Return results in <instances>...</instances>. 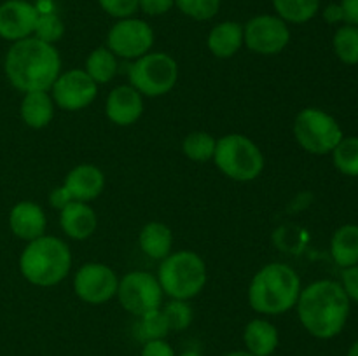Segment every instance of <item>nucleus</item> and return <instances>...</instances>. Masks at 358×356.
Wrapping results in <instances>:
<instances>
[{
  "label": "nucleus",
  "mask_w": 358,
  "mask_h": 356,
  "mask_svg": "<svg viewBox=\"0 0 358 356\" xmlns=\"http://www.w3.org/2000/svg\"><path fill=\"white\" fill-rule=\"evenodd\" d=\"M3 70L16 89L49 91L62 73V58L58 49L37 37L13 42L6 54Z\"/></svg>",
  "instance_id": "1"
},
{
  "label": "nucleus",
  "mask_w": 358,
  "mask_h": 356,
  "mask_svg": "<svg viewBox=\"0 0 358 356\" xmlns=\"http://www.w3.org/2000/svg\"><path fill=\"white\" fill-rule=\"evenodd\" d=\"M297 316L308 334L317 339H332L345 328L350 316V297L339 283L320 279L301 290Z\"/></svg>",
  "instance_id": "2"
},
{
  "label": "nucleus",
  "mask_w": 358,
  "mask_h": 356,
  "mask_svg": "<svg viewBox=\"0 0 358 356\" xmlns=\"http://www.w3.org/2000/svg\"><path fill=\"white\" fill-rule=\"evenodd\" d=\"M301 278L290 265L271 262L255 272L248 286V304L259 314L275 316L296 307Z\"/></svg>",
  "instance_id": "3"
},
{
  "label": "nucleus",
  "mask_w": 358,
  "mask_h": 356,
  "mask_svg": "<svg viewBox=\"0 0 358 356\" xmlns=\"http://www.w3.org/2000/svg\"><path fill=\"white\" fill-rule=\"evenodd\" d=\"M72 253L69 244L55 236H41L30 241L20 257V271L35 286H55L69 276Z\"/></svg>",
  "instance_id": "4"
},
{
  "label": "nucleus",
  "mask_w": 358,
  "mask_h": 356,
  "mask_svg": "<svg viewBox=\"0 0 358 356\" xmlns=\"http://www.w3.org/2000/svg\"><path fill=\"white\" fill-rule=\"evenodd\" d=\"M163 293L175 300H189L201 293L206 285V264L198 253L180 250L163 258L157 271Z\"/></svg>",
  "instance_id": "5"
},
{
  "label": "nucleus",
  "mask_w": 358,
  "mask_h": 356,
  "mask_svg": "<svg viewBox=\"0 0 358 356\" xmlns=\"http://www.w3.org/2000/svg\"><path fill=\"white\" fill-rule=\"evenodd\" d=\"M215 166L236 181H252L264 170L262 150L245 135H226L217 140Z\"/></svg>",
  "instance_id": "6"
},
{
  "label": "nucleus",
  "mask_w": 358,
  "mask_h": 356,
  "mask_svg": "<svg viewBox=\"0 0 358 356\" xmlns=\"http://www.w3.org/2000/svg\"><path fill=\"white\" fill-rule=\"evenodd\" d=\"M129 86L149 98L170 93L178 80V65L166 52H147L128 70Z\"/></svg>",
  "instance_id": "7"
},
{
  "label": "nucleus",
  "mask_w": 358,
  "mask_h": 356,
  "mask_svg": "<svg viewBox=\"0 0 358 356\" xmlns=\"http://www.w3.org/2000/svg\"><path fill=\"white\" fill-rule=\"evenodd\" d=\"M294 135L297 143L315 156L331 154L345 136L339 122L331 114L313 107L303 108L296 115Z\"/></svg>",
  "instance_id": "8"
},
{
  "label": "nucleus",
  "mask_w": 358,
  "mask_h": 356,
  "mask_svg": "<svg viewBox=\"0 0 358 356\" xmlns=\"http://www.w3.org/2000/svg\"><path fill=\"white\" fill-rule=\"evenodd\" d=\"M121 306L133 316H143L163 306V288L156 276L145 271H131L119 279L117 293Z\"/></svg>",
  "instance_id": "9"
},
{
  "label": "nucleus",
  "mask_w": 358,
  "mask_h": 356,
  "mask_svg": "<svg viewBox=\"0 0 358 356\" xmlns=\"http://www.w3.org/2000/svg\"><path fill=\"white\" fill-rule=\"evenodd\" d=\"M290 42L289 23L273 14H259L243 27V44L255 54L275 56Z\"/></svg>",
  "instance_id": "10"
},
{
  "label": "nucleus",
  "mask_w": 358,
  "mask_h": 356,
  "mask_svg": "<svg viewBox=\"0 0 358 356\" xmlns=\"http://www.w3.org/2000/svg\"><path fill=\"white\" fill-rule=\"evenodd\" d=\"M154 45V30L147 21L124 17L112 24L107 35V47L124 59H138L150 52Z\"/></svg>",
  "instance_id": "11"
},
{
  "label": "nucleus",
  "mask_w": 358,
  "mask_h": 356,
  "mask_svg": "<svg viewBox=\"0 0 358 356\" xmlns=\"http://www.w3.org/2000/svg\"><path fill=\"white\" fill-rule=\"evenodd\" d=\"M119 278L108 265L100 262L84 264L73 276V292L86 304H105L115 297Z\"/></svg>",
  "instance_id": "12"
},
{
  "label": "nucleus",
  "mask_w": 358,
  "mask_h": 356,
  "mask_svg": "<svg viewBox=\"0 0 358 356\" xmlns=\"http://www.w3.org/2000/svg\"><path fill=\"white\" fill-rule=\"evenodd\" d=\"M51 89L56 107L66 112H77L93 103L98 94V84L87 75L86 70L72 68L59 73Z\"/></svg>",
  "instance_id": "13"
},
{
  "label": "nucleus",
  "mask_w": 358,
  "mask_h": 356,
  "mask_svg": "<svg viewBox=\"0 0 358 356\" xmlns=\"http://www.w3.org/2000/svg\"><path fill=\"white\" fill-rule=\"evenodd\" d=\"M38 9L27 0H6L0 3V37L17 42L34 35Z\"/></svg>",
  "instance_id": "14"
},
{
  "label": "nucleus",
  "mask_w": 358,
  "mask_h": 356,
  "mask_svg": "<svg viewBox=\"0 0 358 356\" xmlns=\"http://www.w3.org/2000/svg\"><path fill=\"white\" fill-rule=\"evenodd\" d=\"M105 114L115 126H131L142 117V94L133 86H117L110 91L105 103Z\"/></svg>",
  "instance_id": "15"
},
{
  "label": "nucleus",
  "mask_w": 358,
  "mask_h": 356,
  "mask_svg": "<svg viewBox=\"0 0 358 356\" xmlns=\"http://www.w3.org/2000/svg\"><path fill=\"white\" fill-rule=\"evenodd\" d=\"M63 185L70 192L73 201L90 202L103 192L105 175L94 164H77L69 171Z\"/></svg>",
  "instance_id": "16"
},
{
  "label": "nucleus",
  "mask_w": 358,
  "mask_h": 356,
  "mask_svg": "<svg viewBox=\"0 0 358 356\" xmlns=\"http://www.w3.org/2000/svg\"><path fill=\"white\" fill-rule=\"evenodd\" d=\"M48 218L37 202L21 201L13 206L9 215V227L16 237L23 241H34L44 236Z\"/></svg>",
  "instance_id": "17"
},
{
  "label": "nucleus",
  "mask_w": 358,
  "mask_h": 356,
  "mask_svg": "<svg viewBox=\"0 0 358 356\" xmlns=\"http://www.w3.org/2000/svg\"><path fill=\"white\" fill-rule=\"evenodd\" d=\"M96 225V213H94V209L87 202L72 201L65 208L59 209V227L72 239H87V237L94 234Z\"/></svg>",
  "instance_id": "18"
},
{
  "label": "nucleus",
  "mask_w": 358,
  "mask_h": 356,
  "mask_svg": "<svg viewBox=\"0 0 358 356\" xmlns=\"http://www.w3.org/2000/svg\"><path fill=\"white\" fill-rule=\"evenodd\" d=\"M243 342L247 351L254 356H271L278 348V328L264 318H255L245 327Z\"/></svg>",
  "instance_id": "19"
},
{
  "label": "nucleus",
  "mask_w": 358,
  "mask_h": 356,
  "mask_svg": "<svg viewBox=\"0 0 358 356\" xmlns=\"http://www.w3.org/2000/svg\"><path fill=\"white\" fill-rule=\"evenodd\" d=\"M206 44L215 58H233L243 45V27L236 21H222L210 30Z\"/></svg>",
  "instance_id": "20"
},
{
  "label": "nucleus",
  "mask_w": 358,
  "mask_h": 356,
  "mask_svg": "<svg viewBox=\"0 0 358 356\" xmlns=\"http://www.w3.org/2000/svg\"><path fill=\"white\" fill-rule=\"evenodd\" d=\"M20 112L28 128L42 129L55 117V101L48 91H30L24 93Z\"/></svg>",
  "instance_id": "21"
},
{
  "label": "nucleus",
  "mask_w": 358,
  "mask_h": 356,
  "mask_svg": "<svg viewBox=\"0 0 358 356\" xmlns=\"http://www.w3.org/2000/svg\"><path fill=\"white\" fill-rule=\"evenodd\" d=\"M140 250L150 258L163 260L170 255L173 246V234L163 222H149L142 227L138 236Z\"/></svg>",
  "instance_id": "22"
},
{
  "label": "nucleus",
  "mask_w": 358,
  "mask_h": 356,
  "mask_svg": "<svg viewBox=\"0 0 358 356\" xmlns=\"http://www.w3.org/2000/svg\"><path fill=\"white\" fill-rule=\"evenodd\" d=\"M331 253L343 269L358 264V225L346 223L336 230L331 239Z\"/></svg>",
  "instance_id": "23"
},
{
  "label": "nucleus",
  "mask_w": 358,
  "mask_h": 356,
  "mask_svg": "<svg viewBox=\"0 0 358 356\" xmlns=\"http://www.w3.org/2000/svg\"><path fill=\"white\" fill-rule=\"evenodd\" d=\"M86 73L96 84H107L117 73V56L108 47H98L86 58Z\"/></svg>",
  "instance_id": "24"
},
{
  "label": "nucleus",
  "mask_w": 358,
  "mask_h": 356,
  "mask_svg": "<svg viewBox=\"0 0 358 356\" xmlns=\"http://www.w3.org/2000/svg\"><path fill=\"white\" fill-rule=\"evenodd\" d=\"M273 7L285 23L303 24L317 16L320 0H273Z\"/></svg>",
  "instance_id": "25"
},
{
  "label": "nucleus",
  "mask_w": 358,
  "mask_h": 356,
  "mask_svg": "<svg viewBox=\"0 0 358 356\" xmlns=\"http://www.w3.org/2000/svg\"><path fill=\"white\" fill-rule=\"evenodd\" d=\"M334 166L346 177H358V136H343L332 150Z\"/></svg>",
  "instance_id": "26"
},
{
  "label": "nucleus",
  "mask_w": 358,
  "mask_h": 356,
  "mask_svg": "<svg viewBox=\"0 0 358 356\" xmlns=\"http://www.w3.org/2000/svg\"><path fill=\"white\" fill-rule=\"evenodd\" d=\"M334 52L346 65H358V27L345 24L338 28L332 38Z\"/></svg>",
  "instance_id": "27"
},
{
  "label": "nucleus",
  "mask_w": 358,
  "mask_h": 356,
  "mask_svg": "<svg viewBox=\"0 0 358 356\" xmlns=\"http://www.w3.org/2000/svg\"><path fill=\"white\" fill-rule=\"evenodd\" d=\"M136 337L142 342L156 341V339H166V335L170 334V327H168V321L164 318L163 311L156 309L150 311V313H145L143 316H138V321H136Z\"/></svg>",
  "instance_id": "28"
},
{
  "label": "nucleus",
  "mask_w": 358,
  "mask_h": 356,
  "mask_svg": "<svg viewBox=\"0 0 358 356\" xmlns=\"http://www.w3.org/2000/svg\"><path fill=\"white\" fill-rule=\"evenodd\" d=\"M215 147L217 140L210 133L205 131L191 133L182 142V150H184L185 156L191 161H198V163H205V161L213 159Z\"/></svg>",
  "instance_id": "29"
},
{
  "label": "nucleus",
  "mask_w": 358,
  "mask_h": 356,
  "mask_svg": "<svg viewBox=\"0 0 358 356\" xmlns=\"http://www.w3.org/2000/svg\"><path fill=\"white\" fill-rule=\"evenodd\" d=\"M63 35H65V24H63L62 17H59L58 14L38 13L34 37H37L38 40L55 45L56 42L62 40Z\"/></svg>",
  "instance_id": "30"
},
{
  "label": "nucleus",
  "mask_w": 358,
  "mask_h": 356,
  "mask_svg": "<svg viewBox=\"0 0 358 356\" xmlns=\"http://www.w3.org/2000/svg\"><path fill=\"white\" fill-rule=\"evenodd\" d=\"M164 318L168 321V327L171 332L187 330L189 325L192 323V307L187 300H175L171 299L166 306H161Z\"/></svg>",
  "instance_id": "31"
},
{
  "label": "nucleus",
  "mask_w": 358,
  "mask_h": 356,
  "mask_svg": "<svg viewBox=\"0 0 358 356\" xmlns=\"http://www.w3.org/2000/svg\"><path fill=\"white\" fill-rule=\"evenodd\" d=\"M220 3L222 0H175L178 10L196 21H206L215 17L220 10Z\"/></svg>",
  "instance_id": "32"
},
{
  "label": "nucleus",
  "mask_w": 358,
  "mask_h": 356,
  "mask_svg": "<svg viewBox=\"0 0 358 356\" xmlns=\"http://www.w3.org/2000/svg\"><path fill=\"white\" fill-rule=\"evenodd\" d=\"M98 3L108 16L117 20L133 17V14L140 9V0H98Z\"/></svg>",
  "instance_id": "33"
},
{
  "label": "nucleus",
  "mask_w": 358,
  "mask_h": 356,
  "mask_svg": "<svg viewBox=\"0 0 358 356\" xmlns=\"http://www.w3.org/2000/svg\"><path fill=\"white\" fill-rule=\"evenodd\" d=\"M341 286L345 288L350 300L353 299L355 302H358V264L353 265V267L343 269Z\"/></svg>",
  "instance_id": "34"
},
{
  "label": "nucleus",
  "mask_w": 358,
  "mask_h": 356,
  "mask_svg": "<svg viewBox=\"0 0 358 356\" xmlns=\"http://www.w3.org/2000/svg\"><path fill=\"white\" fill-rule=\"evenodd\" d=\"M142 356H177L175 349L166 342V339H156V341L143 342Z\"/></svg>",
  "instance_id": "35"
},
{
  "label": "nucleus",
  "mask_w": 358,
  "mask_h": 356,
  "mask_svg": "<svg viewBox=\"0 0 358 356\" xmlns=\"http://www.w3.org/2000/svg\"><path fill=\"white\" fill-rule=\"evenodd\" d=\"M173 6L175 0H140V10L147 16H163Z\"/></svg>",
  "instance_id": "36"
},
{
  "label": "nucleus",
  "mask_w": 358,
  "mask_h": 356,
  "mask_svg": "<svg viewBox=\"0 0 358 356\" xmlns=\"http://www.w3.org/2000/svg\"><path fill=\"white\" fill-rule=\"evenodd\" d=\"M73 198L70 195V192L66 191L65 185H59V187L52 188L51 194H49V202H51L52 208L63 209L69 202H72Z\"/></svg>",
  "instance_id": "37"
},
{
  "label": "nucleus",
  "mask_w": 358,
  "mask_h": 356,
  "mask_svg": "<svg viewBox=\"0 0 358 356\" xmlns=\"http://www.w3.org/2000/svg\"><path fill=\"white\" fill-rule=\"evenodd\" d=\"M343 16H345L346 24H353L358 27V0H341Z\"/></svg>",
  "instance_id": "38"
},
{
  "label": "nucleus",
  "mask_w": 358,
  "mask_h": 356,
  "mask_svg": "<svg viewBox=\"0 0 358 356\" xmlns=\"http://www.w3.org/2000/svg\"><path fill=\"white\" fill-rule=\"evenodd\" d=\"M324 20L331 24L339 23V21H345L341 6H339V3H329L324 10Z\"/></svg>",
  "instance_id": "39"
},
{
  "label": "nucleus",
  "mask_w": 358,
  "mask_h": 356,
  "mask_svg": "<svg viewBox=\"0 0 358 356\" xmlns=\"http://www.w3.org/2000/svg\"><path fill=\"white\" fill-rule=\"evenodd\" d=\"M346 356H358V341H355L352 346H350L348 355H346Z\"/></svg>",
  "instance_id": "40"
},
{
  "label": "nucleus",
  "mask_w": 358,
  "mask_h": 356,
  "mask_svg": "<svg viewBox=\"0 0 358 356\" xmlns=\"http://www.w3.org/2000/svg\"><path fill=\"white\" fill-rule=\"evenodd\" d=\"M224 356H254V355H252V353H248L247 349H245V351H231V353H227V355H224Z\"/></svg>",
  "instance_id": "41"
},
{
  "label": "nucleus",
  "mask_w": 358,
  "mask_h": 356,
  "mask_svg": "<svg viewBox=\"0 0 358 356\" xmlns=\"http://www.w3.org/2000/svg\"><path fill=\"white\" fill-rule=\"evenodd\" d=\"M180 356H203V355L198 351H185V353H182Z\"/></svg>",
  "instance_id": "42"
}]
</instances>
